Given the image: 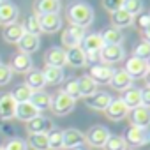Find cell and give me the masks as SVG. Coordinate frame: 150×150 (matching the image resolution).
I'll return each instance as SVG.
<instances>
[{
    "mask_svg": "<svg viewBox=\"0 0 150 150\" xmlns=\"http://www.w3.org/2000/svg\"><path fill=\"white\" fill-rule=\"evenodd\" d=\"M67 20H69L71 25H78V27L87 28L94 21V9H92L90 4L81 2V0L72 2L67 7Z\"/></svg>",
    "mask_w": 150,
    "mask_h": 150,
    "instance_id": "cell-1",
    "label": "cell"
},
{
    "mask_svg": "<svg viewBox=\"0 0 150 150\" xmlns=\"http://www.w3.org/2000/svg\"><path fill=\"white\" fill-rule=\"evenodd\" d=\"M124 141L127 146H143L146 143H150V129H143V127H136V125H129L124 132Z\"/></svg>",
    "mask_w": 150,
    "mask_h": 150,
    "instance_id": "cell-2",
    "label": "cell"
},
{
    "mask_svg": "<svg viewBox=\"0 0 150 150\" xmlns=\"http://www.w3.org/2000/svg\"><path fill=\"white\" fill-rule=\"evenodd\" d=\"M85 35H87V34H85V28H83V27L69 25V27L64 30V34H62V44H64L67 50L78 48V46H81Z\"/></svg>",
    "mask_w": 150,
    "mask_h": 150,
    "instance_id": "cell-3",
    "label": "cell"
},
{
    "mask_svg": "<svg viewBox=\"0 0 150 150\" xmlns=\"http://www.w3.org/2000/svg\"><path fill=\"white\" fill-rule=\"evenodd\" d=\"M74 101L72 97H69L67 94H64L62 90L51 99V111L55 113V115H58V117H64V115H67V113H71L72 110H74Z\"/></svg>",
    "mask_w": 150,
    "mask_h": 150,
    "instance_id": "cell-4",
    "label": "cell"
},
{
    "mask_svg": "<svg viewBox=\"0 0 150 150\" xmlns=\"http://www.w3.org/2000/svg\"><path fill=\"white\" fill-rule=\"evenodd\" d=\"M108 138H110V131L104 125H94L85 134V141L94 148H103L104 143L108 141Z\"/></svg>",
    "mask_w": 150,
    "mask_h": 150,
    "instance_id": "cell-5",
    "label": "cell"
},
{
    "mask_svg": "<svg viewBox=\"0 0 150 150\" xmlns=\"http://www.w3.org/2000/svg\"><path fill=\"white\" fill-rule=\"evenodd\" d=\"M115 69L108 64H96V65H90V71H88V76L97 83V85H106L111 81V76H113Z\"/></svg>",
    "mask_w": 150,
    "mask_h": 150,
    "instance_id": "cell-6",
    "label": "cell"
},
{
    "mask_svg": "<svg viewBox=\"0 0 150 150\" xmlns=\"http://www.w3.org/2000/svg\"><path fill=\"white\" fill-rule=\"evenodd\" d=\"M124 71L129 74L132 80H139V78H145V76H146V72H148L150 69H148L146 60H141V58H138V57L132 55L131 58H127Z\"/></svg>",
    "mask_w": 150,
    "mask_h": 150,
    "instance_id": "cell-7",
    "label": "cell"
},
{
    "mask_svg": "<svg viewBox=\"0 0 150 150\" xmlns=\"http://www.w3.org/2000/svg\"><path fill=\"white\" fill-rule=\"evenodd\" d=\"M99 55H101V62L103 64L111 65V64H117V62L124 60L125 51H124L122 44H104L103 50L99 51Z\"/></svg>",
    "mask_w": 150,
    "mask_h": 150,
    "instance_id": "cell-8",
    "label": "cell"
},
{
    "mask_svg": "<svg viewBox=\"0 0 150 150\" xmlns=\"http://www.w3.org/2000/svg\"><path fill=\"white\" fill-rule=\"evenodd\" d=\"M53 129V122L42 115H37L35 118L27 122V131L30 134H48Z\"/></svg>",
    "mask_w": 150,
    "mask_h": 150,
    "instance_id": "cell-9",
    "label": "cell"
},
{
    "mask_svg": "<svg viewBox=\"0 0 150 150\" xmlns=\"http://www.w3.org/2000/svg\"><path fill=\"white\" fill-rule=\"evenodd\" d=\"M18 16H20V11H18V6L16 4H13L11 0L0 2V23H2V25L16 23Z\"/></svg>",
    "mask_w": 150,
    "mask_h": 150,
    "instance_id": "cell-10",
    "label": "cell"
},
{
    "mask_svg": "<svg viewBox=\"0 0 150 150\" xmlns=\"http://www.w3.org/2000/svg\"><path fill=\"white\" fill-rule=\"evenodd\" d=\"M44 62L50 67H60L62 69L67 64V60H65V50L60 48V46H51L44 53Z\"/></svg>",
    "mask_w": 150,
    "mask_h": 150,
    "instance_id": "cell-11",
    "label": "cell"
},
{
    "mask_svg": "<svg viewBox=\"0 0 150 150\" xmlns=\"http://www.w3.org/2000/svg\"><path fill=\"white\" fill-rule=\"evenodd\" d=\"M106 117L113 122H118V120H124L127 115H129V110L127 106L122 103V99H111V103L108 104V108L104 110Z\"/></svg>",
    "mask_w": 150,
    "mask_h": 150,
    "instance_id": "cell-12",
    "label": "cell"
},
{
    "mask_svg": "<svg viewBox=\"0 0 150 150\" xmlns=\"http://www.w3.org/2000/svg\"><path fill=\"white\" fill-rule=\"evenodd\" d=\"M129 118H131V125L136 127H143V129H150V110L145 106H138L134 110L129 111Z\"/></svg>",
    "mask_w": 150,
    "mask_h": 150,
    "instance_id": "cell-13",
    "label": "cell"
},
{
    "mask_svg": "<svg viewBox=\"0 0 150 150\" xmlns=\"http://www.w3.org/2000/svg\"><path fill=\"white\" fill-rule=\"evenodd\" d=\"M62 132H64V148L74 150V148H80L85 143V134L74 127H69Z\"/></svg>",
    "mask_w": 150,
    "mask_h": 150,
    "instance_id": "cell-14",
    "label": "cell"
},
{
    "mask_svg": "<svg viewBox=\"0 0 150 150\" xmlns=\"http://www.w3.org/2000/svg\"><path fill=\"white\" fill-rule=\"evenodd\" d=\"M11 71L13 72H20V74H27L30 69H32V57L27 55V53H16L13 55L11 58V64H9Z\"/></svg>",
    "mask_w": 150,
    "mask_h": 150,
    "instance_id": "cell-15",
    "label": "cell"
},
{
    "mask_svg": "<svg viewBox=\"0 0 150 150\" xmlns=\"http://www.w3.org/2000/svg\"><path fill=\"white\" fill-rule=\"evenodd\" d=\"M111 96L108 92H96L94 96L90 97H85V104L90 108V110H96V111H104L108 108V104L111 103Z\"/></svg>",
    "mask_w": 150,
    "mask_h": 150,
    "instance_id": "cell-16",
    "label": "cell"
},
{
    "mask_svg": "<svg viewBox=\"0 0 150 150\" xmlns=\"http://www.w3.org/2000/svg\"><path fill=\"white\" fill-rule=\"evenodd\" d=\"M39 23H41V32L55 34L62 27V18H60V14H41L39 16Z\"/></svg>",
    "mask_w": 150,
    "mask_h": 150,
    "instance_id": "cell-17",
    "label": "cell"
},
{
    "mask_svg": "<svg viewBox=\"0 0 150 150\" xmlns=\"http://www.w3.org/2000/svg\"><path fill=\"white\" fill-rule=\"evenodd\" d=\"M16 106H18V103L14 101L11 92L0 94V117H2V118H6V120L13 118L14 113H16Z\"/></svg>",
    "mask_w": 150,
    "mask_h": 150,
    "instance_id": "cell-18",
    "label": "cell"
},
{
    "mask_svg": "<svg viewBox=\"0 0 150 150\" xmlns=\"http://www.w3.org/2000/svg\"><path fill=\"white\" fill-rule=\"evenodd\" d=\"M65 60H67V64H69L71 67L80 69V67L87 65V53L83 51L81 46H78V48H71V50L65 51Z\"/></svg>",
    "mask_w": 150,
    "mask_h": 150,
    "instance_id": "cell-19",
    "label": "cell"
},
{
    "mask_svg": "<svg viewBox=\"0 0 150 150\" xmlns=\"http://www.w3.org/2000/svg\"><path fill=\"white\" fill-rule=\"evenodd\" d=\"M25 85L28 88H32V92H39L46 87V80H44V74L39 69H30L27 72V78H25Z\"/></svg>",
    "mask_w": 150,
    "mask_h": 150,
    "instance_id": "cell-20",
    "label": "cell"
},
{
    "mask_svg": "<svg viewBox=\"0 0 150 150\" xmlns=\"http://www.w3.org/2000/svg\"><path fill=\"white\" fill-rule=\"evenodd\" d=\"M25 35V28L21 23H11V25H6L4 32H2V37L6 42H11V44H18L20 39Z\"/></svg>",
    "mask_w": 150,
    "mask_h": 150,
    "instance_id": "cell-21",
    "label": "cell"
},
{
    "mask_svg": "<svg viewBox=\"0 0 150 150\" xmlns=\"http://www.w3.org/2000/svg\"><path fill=\"white\" fill-rule=\"evenodd\" d=\"M39 46H41V39H39V35L27 34V32H25V35L20 39V42H18L20 51H21V53H27V55L35 53V51L39 50Z\"/></svg>",
    "mask_w": 150,
    "mask_h": 150,
    "instance_id": "cell-22",
    "label": "cell"
},
{
    "mask_svg": "<svg viewBox=\"0 0 150 150\" xmlns=\"http://www.w3.org/2000/svg\"><path fill=\"white\" fill-rule=\"evenodd\" d=\"M120 99H122V103L127 106V110L131 111V110L141 106V90H139L138 87H129L127 90H124V94H122Z\"/></svg>",
    "mask_w": 150,
    "mask_h": 150,
    "instance_id": "cell-23",
    "label": "cell"
},
{
    "mask_svg": "<svg viewBox=\"0 0 150 150\" xmlns=\"http://www.w3.org/2000/svg\"><path fill=\"white\" fill-rule=\"evenodd\" d=\"M37 115H41V111H39L30 101H28V103H18V106H16V113H14V117H16L18 120L28 122V120L35 118Z\"/></svg>",
    "mask_w": 150,
    "mask_h": 150,
    "instance_id": "cell-24",
    "label": "cell"
},
{
    "mask_svg": "<svg viewBox=\"0 0 150 150\" xmlns=\"http://www.w3.org/2000/svg\"><path fill=\"white\" fill-rule=\"evenodd\" d=\"M110 85H111L115 90H122V92H124V90H127L129 87H132V78L129 76L124 69H118V71L113 72Z\"/></svg>",
    "mask_w": 150,
    "mask_h": 150,
    "instance_id": "cell-25",
    "label": "cell"
},
{
    "mask_svg": "<svg viewBox=\"0 0 150 150\" xmlns=\"http://www.w3.org/2000/svg\"><path fill=\"white\" fill-rule=\"evenodd\" d=\"M103 46H104V41H103L101 34H97V32L87 34L85 39H83V42H81V48H83L85 53H90V51H97L99 53L103 50Z\"/></svg>",
    "mask_w": 150,
    "mask_h": 150,
    "instance_id": "cell-26",
    "label": "cell"
},
{
    "mask_svg": "<svg viewBox=\"0 0 150 150\" xmlns=\"http://www.w3.org/2000/svg\"><path fill=\"white\" fill-rule=\"evenodd\" d=\"M35 14H58L60 0H35Z\"/></svg>",
    "mask_w": 150,
    "mask_h": 150,
    "instance_id": "cell-27",
    "label": "cell"
},
{
    "mask_svg": "<svg viewBox=\"0 0 150 150\" xmlns=\"http://www.w3.org/2000/svg\"><path fill=\"white\" fill-rule=\"evenodd\" d=\"M132 21H134V18L125 9H118V11H115L111 14V25L117 27V28H120V30L125 28V27H129V25H132Z\"/></svg>",
    "mask_w": 150,
    "mask_h": 150,
    "instance_id": "cell-28",
    "label": "cell"
},
{
    "mask_svg": "<svg viewBox=\"0 0 150 150\" xmlns=\"http://www.w3.org/2000/svg\"><path fill=\"white\" fill-rule=\"evenodd\" d=\"M101 37H103L104 44H122V41H124L122 30L117 28V27H113V25L108 27V28H104V30L101 32Z\"/></svg>",
    "mask_w": 150,
    "mask_h": 150,
    "instance_id": "cell-29",
    "label": "cell"
},
{
    "mask_svg": "<svg viewBox=\"0 0 150 150\" xmlns=\"http://www.w3.org/2000/svg\"><path fill=\"white\" fill-rule=\"evenodd\" d=\"M51 96L48 94V92H44V90H39V92H34L32 94V97H30V103L39 110V111H44V110H48V108H51Z\"/></svg>",
    "mask_w": 150,
    "mask_h": 150,
    "instance_id": "cell-30",
    "label": "cell"
},
{
    "mask_svg": "<svg viewBox=\"0 0 150 150\" xmlns=\"http://www.w3.org/2000/svg\"><path fill=\"white\" fill-rule=\"evenodd\" d=\"M78 87H80L81 97H90V96H94V94L97 92V83L88 76V74L78 78Z\"/></svg>",
    "mask_w": 150,
    "mask_h": 150,
    "instance_id": "cell-31",
    "label": "cell"
},
{
    "mask_svg": "<svg viewBox=\"0 0 150 150\" xmlns=\"http://www.w3.org/2000/svg\"><path fill=\"white\" fill-rule=\"evenodd\" d=\"M42 74H44L46 85L48 83L50 85H58L64 80V69H60V67H50V65H46L44 71H42Z\"/></svg>",
    "mask_w": 150,
    "mask_h": 150,
    "instance_id": "cell-32",
    "label": "cell"
},
{
    "mask_svg": "<svg viewBox=\"0 0 150 150\" xmlns=\"http://www.w3.org/2000/svg\"><path fill=\"white\" fill-rule=\"evenodd\" d=\"M32 88H28L25 83H20V85H16L14 88H13V92H11V96L14 97V101L16 103H28L30 101V97H32Z\"/></svg>",
    "mask_w": 150,
    "mask_h": 150,
    "instance_id": "cell-33",
    "label": "cell"
},
{
    "mask_svg": "<svg viewBox=\"0 0 150 150\" xmlns=\"http://www.w3.org/2000/svg\"><path fill=\"white\" fill-rule=\"evenodd\" d=\"M27 145H28V146H32L34 150H50L48 134H30V136H28Z\"/></svg>",
    "mask_w": 150,
    "mask_h": 150,
    "instance_id": "cell-34",
    "label": "cell"
},
{
    "mask_svg": "<svg viewBox=\"0 0 150 150\" xmlns=\"http://www.w3.org/2000/svg\"><path fill=\"white\" fill-rule=\"evenodd\" d=\"M21 25H23V28H25L27 34H34V35L41 34V23H39V16L35 13L28 14L25 18V23H21Z\"/></svg>",
    "mask_w": 150,
    "mask_h": 150,
    "instance_id": "cell-35",
    "label": "cell"
},
{
    "mask_svg": "<svg viewBox=\"0 0 150 150\" xmlns=\"http://www.w3.org/2000/svg\"><path fill=\"white\" fill-rule=\"evenodd\" d=\"M48 143H50V150H62L64 148V132L60 129H51L48 132Z\"/></svg>",
    "mask_w": 150,
    "mask_h": 150,
    "instance_id": "cell-36",
    "label": "cell"
},
{
    "mask_svg": "<svg viewBox=\"0 0 150 150\" xmlns=\"http://www.w3.org/2000/svg\"><path fill=\"white\" fill-rule=\"evenodd\" d=\"M103 148H104V150H127V145H125V141H124L122 136H118V134H110V138H108V141L104 143Z\"/></svg>",
    "mask_w": 150,
    "mask_h": 150,
    "instance_id": "cell-37",
    "label": "cell"
},
{
    "mask_svg": "<svg viewBox=\"0 0 150 150\" xmlns=\"http://www.w3.org/2000/svg\"><path fill=\"white\" fill-rule=\"evenodd\" d=\"M132 18L138 16L139 13H143V0H124V7Z\"/></svg>",
    "mask_w": 150,
    "mask_h": 150,
    "instance_id": "cell-38",
    "label": "cell"
},
{
    "mask_svg": "<svg viewBox=\"0 0 150 150\" xmlns=\"http://www.w3.org/2000/svg\"><path fill=\"white\" fill-rule=\"evenodd\" d=\"M62 92L67 94L69 97H72L74 101L81 97V94H80V87H78V80H71V81H67V83L64 85Z\"/></svg>",
    "mask_w": 150,
    "mask_h": 150,
    "instance_id": "cell-39",
    "label": "cell"
},
{
    "mask_svg": "<svg viewBox=\"0 0 150 150\" xmlns=\"http://www.w3.org/2000/svg\"><path fill=\"white\" fill-rule=\"evenodd\" d=\"M134 57L141 58V60H148L150 58V42L141 41L136 48H134Z\"/></svg>",
    "mask_w": 150,
    "mask_h": 150,
    "instance_id": "cell-40",
    "label": "cell"
},
{
    "mask_svg": "<svg viewBox=\"0 0 150 150\" xmlns=\"http://www.w3.org/2000/svg\"><path fill=\"white\" fill-rule=\"evenodd\" d=\"M4 150H28V145L21 138H13L4 145Z\"/></svg>",
    "mask_w": 150,
    "mask_h": 150,
    "instance_id": "cell-41",
    "label": "cell"
},
{
    "mask_svg": "<svg viewBox=\"0 0 150 150\" xmlns=\"http://www.w3.org/2000/svg\"><path fill=\"white\" fill-rule=\"evenodd\" d=\"M11 78H13L11 67H9L7 64H2V62H0V87H2V85H7V83L11 81Z\"/></svg>",
    "mask_w": 150,
    "mask_h": 150,
    "instance_id": "cell-42",
    "label": "cell"
},
{
    "mask_svg": "<svg viewBox=\"0 0 150 150\" xmlns=\"http://www.w3.org/2000/svg\"><path fill=\"white\" fill-rule=\"evenodd\" d=\"M136 27H138V30L139 32H143L148 25H150V13H139L138 16H136Z\"/></svg>",
    "mask_w": 150,
    "mask_h": 150,
    "instance_id": "cell-43",
    "label": "cell"
},
{
    "mask_svg": "<svg viewBox=\"0 0 150 150\" xmlns=\"http://www.w3.org/2000/svg\"><path fill=\"white\" fill-rule=\"evenodd\" d=\"M103 7L113 14L115 11H118V9L124 7V0H103Z\"/></svg>",
    "mask_w": 150,
    "mask_h": 150,
    "instance_id": "cell-44",
    "label": "cell"
},
{
    "mask_svg": "<svg viewBox=\"0 0 150 150\" xmlns=\"http://www.w3.org/2000/svg\"><path fill=\"white\" fill-rule=\"evenodd\" d=\"M141 106L150 110V87L148 85L141 88Z\"/></svg>",
    "mask_w": 150,
    "mask_h": 150,
    "instance_id": "cell-45",
    "label": "cell"
},
{
    "mask_svg": "<svg viewBox=\"0 0 150 150\" xmlns=\"http://www.w3.org/2000/svg\"><path fill=\"white\" fill-rule=\"evenodd\" d=\"M141 35H143V41H145V42H150V25L141 32Z\"/></svg>",
    "mask_w": 150,
    "mask_h": 150,
    "instance_id": "cell-46",
    "label": "cell"
},
{
    "mask_svg": "<svg viewBox=\"0 0 150 150\" xmlns=\"http://www.w3.org/2000/svg\"><path fill=\"white\" fill-rule=\"evenodd\" d=\"M145 81H146V85H148V87H150V71H148V72H146V76H145Z\"/></svg>",
    "mask_w": 150,
    "mask_h": 150,
    "instance_id": "cell-47",
    "label": "cell"
},
{
    "mask_svg": "<svg viewBox=\"0 0 150 150\" xmlns=\"http://www.w3.org/2000/svg\"><path fill=\"white\" fill-rule=\"evenodd\" d=\"M146 64H148V69H150V58H148V60H146Z\"/></svg>",
    "mask_w": 150,
    "mask_h": 150,
    "instance_id": "cell-48",
    "label": "cell"
},
{
    "mask_svg": "<svg viewBox=\"0 0 150 150\" xmlns=\"http://www.w3.org/2000/svg\"><path fill=\"white\" fill-rule=\"evenodd\" d=\"M74 150H83V148H81V146H80V148H74Z\"/></svg>",
    "mask_w": 150,
    "mask_h": 150,
    "instance_id": "cell-49",
    "label": "cell"
},
{
    "mask_svg": "<svg viewBox=\"0 0 150 150\" xmlns=\"http://www.w3.org/2000/svg\"><path fill=\"white\" fill-rule=\"evenodd\" d=\"M0 150H4V146H0Z\"/></svg>",
    "mask_w": 150,
    "mask_h": 150,
    "instance_id": "cell-50",
    "label": "cell"
},
{
    "mask_svg": "<svg viewBox=\"0 0 150 150\" xmlns=\"http://www.w3.org/2000/svg\"><path fill=\"white\" fill-rule=\"evenodd\" d=\"M0 2H6V0H0Z\"/></svg>",
    "mask_w": 150,
    "mask_h": 150,
    "instance_id": "cell-51",
    "label": "cell"
}]
</instances>
